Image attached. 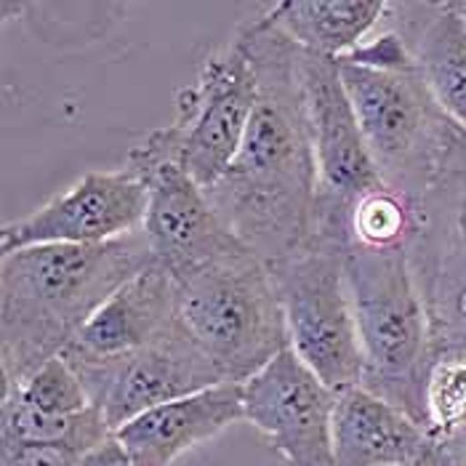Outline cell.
Wrapping results in <instances>:
<instances>
[{
	"mask_svg": "<svg viewBox=\"0 0 466 466\" xmlns=\"http://www.w3.org/2000/svg\"><path fill=\"white\" fill-rule=\"evenodd\" d=\"M179 323L229 384H246L290 350L275 278L251 248L229 253L179 283Z\"/></svg>",
	"mask_w": 466,
	"mask_h": 466,
	"instance_id": "4",
	"label": "cell"
},
{
	"mask_svg": "<svg viewBox=\"0 0 466 466\" xmlns=\"http://www.w3.org/2000/svg\"><path fill=\"white\" fill-rule=\"evenodd\" d=\"M14 390L35 410L48 413V416H75L91 408V397L86 392L83 381L77 379V373L62 355L48 360L22 387H14Z\"/></svg>",
	"mask_w": 466,
	"mask_h": 466,
	"instance_id": "22",
	"label": "cell"
},
{
	"mask_svg": "<svg viewBox=\"0 0 466 466\" xmlns=\"http://www.w3.org/2000/svg\"><path fill=\"white\" fill-rule=\"evenodd\" d=\"M251 54L258 96L227 174L206 189L214 211L267 264L299 251L318 198V157L299 70V46L264 14L235 33Z\"/></svg>",
	"mask_w": 466,
	"mask_h": 466,
	"instance_id": "1",
	"label": "cell"
},
{
	"mask_svg": "<svg viewBox=\"0 0 466 466\" xmlns=\"http://www.w3.org/2000/svg\"><path fill=\"white\" fill-rule=\"evenodd\" d=\"M408 258L431 330V358L466 352V131L419 206Z\"/></svg>",
	"mask_w": 466,
	"mask_h": 466,
	"instance_id": "9",
	"label": "cell"
},
{
	"mask_svg": "<svg viewBox=\"0 0 466 466\" xmlns=\"http://www.w3.org/2000/svg\"><path fill=\"white\" fill-rule=\"evenodd\" d=\"M347 248L309 238L269 264L286 312L290 350L333 392L362 384L358 325L344 280Z\"/></svg>",
	"mask_w": 466,
	"mask_h": 466,
	"instance_id": "7",
	"label": "cell"
},
{
	"mask_svg": "<svg viewBox=\"0 0 466 466\" xmlns=\"http://www.w3.org/2000/svg\"><path fill=\"white\" fill-rule=\"evenodd\" d=\"M453 5H456V8H459V11L466 16V0H453Z\"/></svg>",
	"mask_w": 466,
	"mask_h": 466,
	"instance_id": "26",
	"label": "cell"
},
{
	"mask_svg": "<svg viewBox=\"0 0 466 466\" xmlns=\"http://www.w3.org/2000/svg\"><path fill=\"white\" fill-rule=\"evenodd\" d=\"M243 419V384H216L198 395L144 410L112 431L137 466H171L200 442Z\"/></svg>",
	"mask_w": 466,
	"mask_h": 466,
	"instance_id": "15",
	"label": "cell"
},
{
	"mask_svg": "<svg viewBox=\"0 0 466 466\" xmlns=\"http://www.w3.org/2000/svg\"><path fill=\"white\" fill-rule=\"evenodd\" d=\"M416 229L419 206L390 187L365 195L352 211V243L365 248H408Z\"/></svg>",
	"mask_w": 466,
	"mask_h": 466,
	"instance_id": "20",
	"label": "cell"
},
{
	"mask_svg": "<svg viewBox=\"0 0 466 466\" xmlns=\"http://www.w3.org/2000/svg\"><path fill=\"white\" fill-rule=\"evenodd\" d=\"M80 466H137V464H134V459L128 456V451L120 445V440H117L115 434H109L102 445H96L94 451H88V453L80 459Z\"/></svg>",
	"mask_w": 466,
	"mask_h": 466,
	"instance_id": "24",
	"label": "cell"
},
{
	"mask_svg": "<svg viewBox=\"0 0 466 466\" xmlns=\"http://www.w3.org/2000/svg\"><path fill=\"white\" fill-rule=\"evenodd\" d=\"M62 358L83 381L91 405L102 410L109 431H117L144 410L224 384L214 360L192 341L179 320L155 341L117 358H91L77 350H65Z\"/></svg>",
	"mask_w": 466,
	"mask_h": 466,
	"instance_id": "10",
	"label": "cell"
},
{
	"mask_svg": "<svg viewBox=\"0 0 466 466\" xmlns=\"http://www.w3.org/2000/svg\"><path fill=\"white\" fill-rule=\"evenodd\" d=\"M381 27L402 37L437 107L466 131V16L453 0L387 3Z\"/></svg>",
	"mask_w": 466,
	"mask_h": 466,
	"instance_id": "14",
	"label": "cell"
},
{
	"mask_svg": "<svg viewBox=\"0 0 466 466\" xmlns=\"http://www.w3.org/2000/svg\"><path fill=\"white\" fill-rule=\"evenodd\" d=\"M258 80L246 43L235 35L206 59L198 80L177 94V117L137 144L126 166L144 174L177 166L195 184L211 189L227 174L251 126Z\"/></svg>",
	"mask_w": 466,
	"mask_h": 466,
	"instance_id": "5",
	"label": "cell"
},
{
	"mask_svg": "<svg viewBox=\"0 0 466 466\" xmlns=\"http://www.w3.org/2000/svg\"><path fill=\"white\" fill-rule=\"evenodd\" d=\"M155 264L144 229L96 246H33L0 258V379L22 387L65 355L99 307Z\"/></svg>",
	"mask_w": 466,
	"mask_h": 466,
	"instance_id": "2",
	"label": "cell"
},
{
	"mask_svg": "<svg viewBox=\"0 0 466 466\" xmlns=\"http://www.w3.org/2000/svg\"><path fill=\"white\" fill-rule=\"evenodd\" d=\"M109 434L102 410L94 405L75 416H48L35 410L14 387L0 390V442L62 445L86 456Z\"/></svg>",
	"mask_w": 466,
	"mask_h": 466,
	"instance_id": "19",
	"label": "cell"
},
{
	"mask_svg": "<svg viewBox=\"0 0 466 466\" xmlns=\"http://www.w3.org/2000/svg\"><path fill=\"white\" fill-rule=\"evenodd\" d=\"M137 177L149 195L142 227L149 251L177 286L218 258L248 248L216 214L206 189L177 166L163 163Z\"/></svg>",
	"mask_w": 466,
	"mask_h": 466,
	"instance_id": "13",
	"label": "cell"
},
{
	"mask_svg": "<svg viewBox=\"0 0 466 466\" xmlns=\"http://www.w3.org/2000/svg\"><path fill=\"white\" fill-rule=\"evenodd\" d=\"M261 14L299 48L341 59L379 30L387 0H280Z\"/></svg>",
	"mask_w": 466,
	"mask_h": 466,
	"instance_id": "18",
	"label": "cell"
},
{
	"mask_svg": "<svg viewBox=\"0 0 466 466\" xmlns=\"http://www.w3.org/2000/svg\"><path fill=\"white\" fill-rule=\"evenodd\" d=\"M431 451L430 431L392 402L365 387H350L336 395V466H421L431 461Z\"/></svg>",
	"mask_w": 466,
	"mask_h": 466,
	"instance_id": "16",
	"label": "cell"
},
{
	"mask_svg": "<svg viewBox=\"0 0 466 466\" xmlns=\"http://www.w3.org/2000/svg\"><path fill=\"white\" fill-rule=\"evenodd\" d=\"M431 466H466V430L434 442Z\"/></svg>",
	"mask_w": 466,
	"mask_h": 466,
	"instance_id": "25",
	"label": "cell"
},
{
	"mask_svg": "<svg viewBox=\"0 0 466 466\" xmlns=\"http://www.w3.org/2000/svg\"><path fill=\"white\" fill-rule=\"evenodd\" d=\"M177 320L179 286L166 269L149 264L109 296L67 350L91 358H117L155 341Z\"/></svg>",
	"mask_w": 466,
	"mask_h": 466,
	"instance_id": "17",
	"label": "cell"
},
{
	"mask_svg": "<svg viewBox=\"0 0 466 466\" xmlns=\"http://www.w3.org/2000/svg\"><path fill=\"white\" fill-rule=\"evenodd\" d=\"M421 466H431V461H430V464H421Z\"/></svg>",
	"mask_w": 466,
	"mask_h": 466,
	"instance_id": "27",
	"label": "cell"
},
{
	"mask_svg": "<svg viewBox=\"0 0 466 466\" xmlns=\"http://www.w3.org/2000/svg\"><path fill=\"white\" fill-rule=\"evenodd\" d=\"M466 430V352L431 358L427 379V431L434 442Z\"/></svg>",
	"mask_w": 466,
	"mask_h": 466,
	"instance_id": "21",
	"label": "cell"
},
{
	"mask_svg": "<svg viewBox=\"0 0 466 466\" xmlns=\"http://www.w3.org/2000/svg\"><path fill=\"white\" fill-rule=\"evenodd\" d=\"M336 395L293 350L243 384V419L261 431L286 466H336Z\"/></svg>",
	"mask_w": 466,
	"mask_h": 466,
	"instance_id": "12",
	"label": "cell"
},
{
	"mask_svg": "<svg viewBox=\"0 0 466 466\" xmlns=\"http://www.w3.org/2000/svg\"><path fill=\"white\" fill-rule=\"evenodd\" d=\"M147 184L131 168L88 171L33 214L5 221L0 251L33 246H96L139 232L147 216Z\"/></svg>",
	"mask_w": 466,
	"mask_h": 466,
	"instance_id": "11",
	"label": "cell"
},
{
	"mask_svg": "<svg viewBox=\"0 0 466 466\" xmlns=\"http://www.w3.org/2000/svg\"><path fill=\"white\" fill-rule=\"evenodd\" d=\"M80 453L62 445H25L3 442L0 466H80Z\"/></svg>",
	"mask_w": 466,
	"mask_h": 466,
	"instance_id": "23",
	"label": "cell"
},
{
	"mask_svg": "<svg viewBox=\"0 0 466 466\" xmlns=\"http://www.w3.org/2000/svg\"><path fill=\"white\" fill-rule=\"evenodd\" d=\"M336 62L381 179L421 206L461 128L437 107L416 67L376 70Z\"/></svg>",
	"mask_w": 466,
	"mask_h": 466,
	"instance_id": "6",
	"label": "cell"
},
{
	"mask_svg": "<svg viewBox=\"0 0 466 466\" xmlns=\"http://www.w3.org/2000/svg\"><path fill=\"white\" fill-rule=\"evenodd\" d=\"M299 70L318 157V198L309 238L350 248L355 206L387 184L365 147L339 62L299 48Z\"/></svg>",
	"mask_w": 466,
	"mask_h": 466,
	"instance_id": "8",
	"label": "cell"
},
{
	"mask_svg": "<svg viewBox=\"0 0 466 466\" xmlns=\"http://www.w3.org/2000/svg\"><path fill=\"white\" fill-rule=\"evenodd\" d=\"M344 280L362 352L360 387L427 430L431 330L408 248L352 243L344 258Z\"/></svg>",
	"mask_w": 466,
	"mask_h": 466,
	"instance_id": "3",
	"label": "cell"
}]
</instances>
